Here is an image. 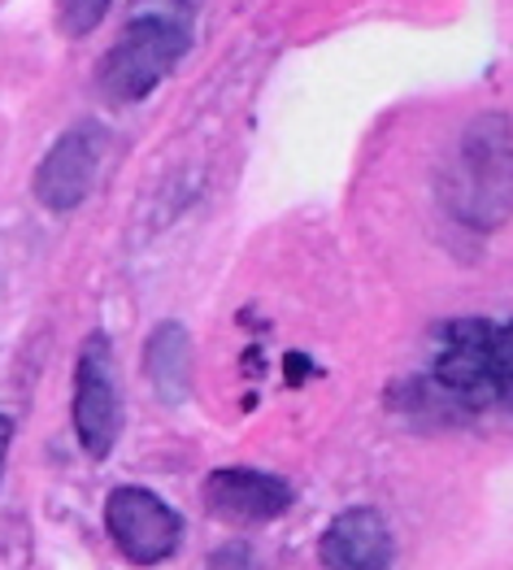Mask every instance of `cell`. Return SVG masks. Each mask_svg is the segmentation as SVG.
<instances>
[{
	"label": "cell",
	"instance_id": "obj_1",
	"mask_svg": "<svg viewBox=\"0 0 513 570\" xmlns=\"http://www.w3.org/2000/svg\"><path fill=\"white\" fill-rule=\"evenodd\" d=\"M196 40V0H131L122 31L96 61V92L105 105H140L157 92Z\"/></svg>",
	"mask_w": 513,
	"mask_h": 570
},
{
	"label": "cell",
	"instance_id": "obj_2",
	"mask_svg": "<svg viewBox=\"0 0 513 570\" xmlns=\"http://www.w3.org/2000/svg\"><path fill=\"white\" fill-rule=\"evenodd\" d=\"M444 214L474 236H492L513 218V118L505 109L474 114L440 170Z\"/></svg>",
	"mask_w": 513,
	"mask_h": 570
},
{
	"label": "cell",
	"instance_id": "obj_3",
	"mask_svg": "<svg viewBox=\"0 0 513 570\" xmlns=\"http://www.w3.org/2000/svg\"><path fill=\"white\" fill-rule=\"evenodd\" d=\"M492 318H453L435 332L426 371L396 387V405L431 419V423H457L474 419L487 405H496V375H492Z\"/></svg>",
	"mask_w": 513,
	"mask_h": 570
},
{
	"label": "cell",
	"instance_id": "obj_4",
	"mask_svg": "<svg viewBox=\"0 0 513 570\" xmlns=\"http://www.w3.org/2000/svg\"><path fill=\"white\" fill-rule=\"evenodd\" d=\"M70 419H75L79 449L92 462H105L118 449V435H122V387H118L114 348H109V335L105 332H92L79 344Z\"/></svg>",
	"mask_w": 513,
	"mask_h": 570
},
{
	"label": "cell",
	"instance_id": "obj_5",
	"mask_svg": "<svg viewBox=\"0 0 513 570\" xmlns=\"http://www.w3.org/2000/svg\"><path fill=\"white\" fill-rule=\"evenodd\" d=\"M105 153H109V131L96 118H79L75 127H66L57 140L48 144V153L40 157V166L31 175L36 200L45 205L48 214L79 209L92 196Z\"/></svg>",
	"mask_w": 513,
	"mask_h": 570
},
{
	"label": "cell",
	"instance_id": "obj_6",
	"mask_svg": "<svg viewBox=\"0 0 513 570\" xmlns=\"http://www.w3.org/2000/svg\"><path fill=\"white\" fill-rule=\"evenodd\" d=\"M105 531L127 562L161 567L166 558H175V549L184 540V519L157 492L127 483V488H114L105 501Z\"/></svg>",
	"mask_w": 513,
	"mask_h": 570
},
{
	"label": "cell",
	"instance_id": "obj_7",
	"mask_svg": "<svg viewBox=\"0 0 513 570\" xmlns=\"http://www.w3.org/2000/svg\"><path fill=\"white\" fill-rule=\"evenodd\" d=\"M200 501L214 519L231 527H262L275 523L292 510L296 488L283 475L257 471V466H223L200 483Z\"/></svg>",
	"mask_w": 513,
	"mask_h": 570
},
{
	"label": "cell",
	"instance_id": "obj_8",
	"mask_svg": "<svg viewBox=\"0 0 513 570\" xmlns=\"http://www.w3.org/2000/svg\"><path fill=\"white\" fill-rule=\"evenodd\" d=\"M318 558L327 570H392L396 562V535L387 519L371 505H353L335 514L323 531Z\"/></svg>",
	"mask_w": 513,
	"mask_h": 570
},
{
	"label": "cell",
	"instance_id": "obj_9",
	"mask_svg": "<svg viewBox=\"0 0 513 570\" xmlns=\"http://www.w3.org/2000/svg\"><path fill=\"white\" fill-rule=\"evenodd\" d=\"M144 375L166 405H184L191 396V335L184 323L166 318L152 327L144 344Z\"/></svg>",
	"mask_w": 513,
	"mask_h": 570
},
{
	"label": "cell",
	"instance_id": "obj_10",
	"mask_svg": "<svg viewBox=\"0 0 513 570\" xmlns=\"http://www.w3.org/2000/svg\"><path fill=\"white\" fill-rule=\"evenodd\" d=\"M109 9H114V0H52L57 31H61L66 40H88L96 27L105 22Z\"/></svg>",
	"mask_w": 513,
	"mask_h": 570
},
{
	"label": "cell",
	"instance_id": "obj_11",
	"mask_svg": "<svg viewBox=\"0 0 513 570\" xmlns=\"http://www.w3.org/2000/svg\"><path fill=\"white\" fill-rule=\"evenodd\" d=\"M492 375H496V405H505L513 414V318L510 323H496Z\"/></svg>",
	"mask_w": 513,
	"mask_h": 570
},
{
	"label": "cell",
	"instance_id": "obj_12",
	"mask_svg": "<svg viewBox=\"0 0 513 570\" xmlns=\"http://www.w3.org/2000/svg\"><path fill=\"white\" fill-rule=\"evenodd\" d=\"M205 570H257V558H253V549L244 540H231V544L214 549V558H209Z\"/></svg>",
	"mask_w": 513,
	"mask_h": 570
},
{
	"label": "cell",
	"instance_id": "obj_13",
	"mask_svg": "<svg viewBox=\"0 0 513 570\" xmlns=\"http://www.w3.org/2000/svg\"><path fill=\"white\" fill-rule=\"evenodd\" d=\"M9 449H13V423L0 414V479H4V466H9Z\"/></svg>",
	"mask_w": 513,
	"mask_h": 570
}]
</instances>
